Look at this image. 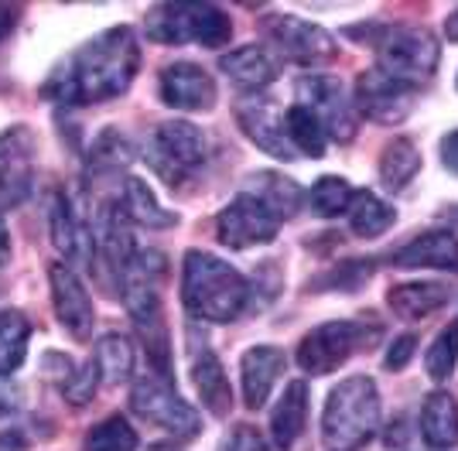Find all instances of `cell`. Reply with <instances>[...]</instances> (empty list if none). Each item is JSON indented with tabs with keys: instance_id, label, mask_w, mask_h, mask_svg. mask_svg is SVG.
I'll list each match as a JSON object with an SVG mask.
<instances>
[{
	"instance_id": "obj_1",
	"label": "cell",
	"mask_w": 458,
	"mask_h": 451,
	"mask_svg": "<svg viewBox=\"0 0 458 451\" xmlns=\"http://www.w3.org/2000/svg\"><path fill=\"white\" fill-rule=\"evenodd\" d=\"M140 69V41L134 28L120 24L106 28L86 45H79L65 62H58L52 75L41 82V99L62 106H96L120 99L134 86Z\"/></svg>"
},
{
	"instance_id": "obj_2",
	"label": "cell",
	"mask_w": 458,
	"mask_h": 451,
	"mask_svg": "<svg viewBox=\"0 0 458 451\" xmlns=\"http://www.w3.org/2000/svg\"><path fill=\"white\" fill-rule=\"evenodd\" d=\"M165 274H168L165 253L137 250L127 274H123L120 294H123V304H127L137 332H140V342H144V353L151 359L154 373L172 383V338H168V321H165V308H161Z\"/></svg>"
},
{
	"instance_id": "obj_3",
	"label": "cell",
	"mask_w": 458,
	"mask_h": 451,
	"mask_svg": "<svg viewBox=\"0 0 458 451\" xmlns=\"http://www.w3.org/2000/svg\"><path fill=\"white\" fill-rule=\"evenodd\" d=\"M182 304L191 319L226 325L250 304V281L209 250H189L182 260Z\"/></svg>"
},
{
	"instance_id": "obj_4",
	"label": "cell",
	"mask_w": 458,
	"mask_h": 451,
	"mask_svg": "<svg viewBox=\"0 0 458 451\" xmlns=\"http://www.w3.org/2000/svg\"><path fill=\"white\" fill-rule=\"evenodd\" d=\"M380 428V390L369 376H345L325 400L322 438L332 451H356Z\"/></svg>"
},
{
	"instance_id": "obj_5",
	"label": "cell",
	"mask_w": 458,
	"mask_h": 451,
	"mask_svg": "<svg viewBox=\"0 0 458 451\" xmlns=\"http://www.w3.org/2000/svg\"><path fill=\"white\" fill-rule=\"evenodd\" d=\"M144 31L154 45H202L223 48L233 38V21L216 4H154L144 18Z\"/></svg>"
},
{
	"instance_id": "obj_6",
	"label": "cell",
	"mask_w": 458,
	"mask_h": 451,
	"mask_svg": "<svg viewBox=\"0 0 458 451\" xmlns=\"http://www.w3.org/2000/svg\"><path fill=\"white\" fill-rule=\"evenodd\" d=\"M383 338V325L373 315L366 319H339L315 325L298 342V366L308 376H328L363 349H373Z\"/></svg>"
},
{
	"instance_id": "obj_7",
	"label": "cell",
	"mask_w": 458,
	"mask_h": 451,
	"mask_svg": "<svg viewBox=\"0 0 458 451\" xmlns=\"http://www.w3.org/2000/svg\"><path fill=\"white\" fill-rule=\"evenodd\" d=\"M144 157L154 168V174L168 188H178L189 182L195 171L209 157V140L191 120H165L157 123L144 144Z\"/></svg>"
},
{
	"instance_id": "obj_8",
	"label": "cell",
	"mask_w": 458,
	"mask_h": 451,
	"mask_svg": "<svg viewBox=\"0 0 458 451\" xmlns=\"http://www.w3.org/2000/svg\"><path fill=\"white\" fill-rule=\"evenodd\" d=\"M441 45L428 28H386L377 38V69L411 86L428 82L438 72Z\"/></svg>"
},
{
	"instance_id": "obj_9",
	"label": "cell",
	"mask_w": 458,
	"mask_h": 451,
	"mask_svg": "<svg viewBox=\"0 0 458 451\" xmlns=\"http://www.w3.org/2000/svg\"><path fill=\"white\" fill-rule=\"evenodd\" d=\"M264 35L267 41L294 65L301 69H318L339 58V41L322 24L298 18V14H267L264 18Z\"/></svg>"
},
{
	"instance_id": "obj_10",
	"label": "cell",
	"mask_w": 458,
	"mask_h": 451,
	"mask_svg": "<svg viewBox=\"0 0 458 451\" xmlns=\"http://www.w3.org/2000/svg\"><path fill=\"white\" fill-rule=\"evenodd\" d=\"M131 411L144 417L148 424H157L174 438H195L202 431V417L189 400H182L168 379L161 376H140L131 390Z\"/></svg>"
},
{
	"instance_id": "obj_11",
	"label": "cell",
	"mask_w": 458,
	"mask_h": 451,
	"mask_svg": "<svg viewBox=\"0 0 458 451\" xmlns=\"http://www.w3.org/2000/svg\"><path fill=\"white\" fill-rule=\"evenodd\" d=\"M294 93H298L301 106H308L318 116L325 137H332L339 144H349L356 137L360 113H356V103L345 96L343 79H335V75H301L294 82Z\"/></svg>"
},
{
	"instance_id": "obj_12",
	"label": "cell",
	"mask_w": 458,
	"mask_h": 451,
	"mask_svg": "<svg viewBox=\"0 0 458 451\" xmlns=\"http://www.w3.org/2000/svg\"><path fill=\"white\" fill-rule=\"evenodd\" d=\"M281 219L267 208L264 199H257L253 191H240L233 202L219 208L216 216V236L229 250H253V246H267L277 240Z\"/></svg>"
},
{
	"instance_id": "obj_13",
	"label": "cell",
	"mask_w": 458,
	"mask_h": 451,
	"mask_svg": "<svg viewBox=\"0 0 458 451\" xmlns=\"http://www.w3.org/2000/svg\"><path fill=\"white\" fill-rule=\"evenodd\" d=\"M137 243H134V229H131V216L120 199H106L99 202L93 216V257L99 260V267L110 274L114 284V294L123 284V274L134 260Z\"/></svg>"
},
{
	"instance_id": "obj_14",
	"label": "cell",
	"mask_w": 458,
	"mask_h": 451,
	"mask_svg": "<svg viewBox=\"0 0 458 451\" xmlns=\"http://www.w3.org/2000/svg\"><path fill=\"white\" fill-rule=\"evenodd\" d=\"M414 99H418V86L403 82V79H394L383 69H366L356 79V113H363L366 120L380 123V127H397L403 123L411 110H414Z\"/></svg>"
},
{
	"instance_id": "obj_15",
	"label": "cell",
	"mask_w": 458,
	"mask_h": 451,
	"mask_svg": "<svg viewBox=\"0 0 458 451\" xmlns=\"http://www.w3.org/2000/svg\"><path fill=\"white\" fill-rule=\"evenodd\" d=\"M35 157H38V140L31 127L14 123L0 133V208L21 206L31 195Z\"/></svg>"
},
{
	"instance_id": "obj_16",
	"label": "cell",
	"mask_w": 458,
	"mask_h": 451,
	"mask_svg": "<svg viewBox=\"0 0 458 451\" xmlns=\"http://www.w3.org/2000/svg\"><path fill=\"white\" fill-rule=\"evenodd\" d=\"M48 287H52V308H55L58 325L76 342H86L93 336L96 308L89 291L79 281V274L69 263H52L48 267Z\"/></svg>"
},
{
	"instance_id": "obj_17",
	"label": "cell",
	"mask_w": 458,
	"mask_h": 451,
	"mask_svg": "<svg viewBox=\"0 0 458 451\" xmlns=\"http://www.w3.org/2000/svg\"><path fill=\"white\" fill-rule=\"evenodd\" d=\"M157 96L165 106L182 113H209L219 99L216 79L195 62H172L157 75Z\"/></svg>"
},
{
	"instance_id": "obj_18",
	"label": "cell",
	"mask_w": 458,
	"mask_h": 451,
	"mask_svg": "<svg viewBox=\"0 0 458 451\" xmlns=\"http://www.w3.org/2000/svg\"><path fill=\"white\" fill-rule=\"evenodd\" d=\"M48 229H52V246L65 257V263L76 270L82 263L93 267V226L79 216L69 195L58 191L48 208Z\"/></svg>"
},
{
	"instance_id": "obj_19",
	"label": "cell",
	"mask_w": 458,
	"mask_h": 451,
	"mask_svg": "<svg viewBox=\"0 0 458 451\" xmlns=\"http://www.w3.org/2000/svg\"><path fill=\"white\" fill-rule=\"evenodd\" d=\"M236 123L270 157H277V161H294L298 157V150L291 148V140H287L284 133V116L267 99H247V103H240L236 106Z\"/></svg>"
},
{
	"instance_id": "obj_20",
	"label": "cell",
	"mask_w": 458,
	"mask_h": 451,
	"mask_svg": "<svg viewBox=\"0 0 458 451\" xmlns=\"http://www.w3.org/2000/svg\"><path fill=\"white\" fill-rule=\"evenodd\" d=\"M390 263L401 270H448L458 274V236L452 229H428L411 243L390 253Z\"/></svg>"
},
{
	"instance_id": "obj_21",
	"label": "cell",
	"mask_w": 458,
	"mask_h": 451,
	"mask_svg": "<svg viewBox=\"0 0 458 451\" xmlns=\"http://www.w3.org/2000/svg\"><path fill=\"white\" fill-rule=\"evenodd\" d=\"M287 356L277 345H253L240 359V383H243V404L250 411H260L270 400L274 383L281 379Z\"/></svg>"
},
{
	"instance_id": "obj_22",
	"label": "cell",
	"mask_w": 458,
	"mask_h": 451,
	"mask_svg": "<svg viewBox=\"0 0 458 451\" xmlns=\"http://www.w3.org/2000/svg\"><path fill=\"white\" fill-rule=\"evenodd\" d=\"M308 428V383L305 379H291L284 394L277 400V407L270 413V438L281 451H291Z\"/></svg>"
},
{
	"instance_id": "obj_23",
	"label": "cell",
	"mask_w": 458,
	"mask_h": 451,
	"mask_svg": "<svg viewBox=\"0 0 458 451\" xmlns=\"http://www.w3.org/2000/svg\"><path fill=\"white\" fill-rule=\"evenodd\" d=\"M452 301V291L438 281H411V284H394L386 291V308L403 321H420L428 315L441 311Z\"/></svg>"
},
{
	"instance_id": "obj_24",
	"label": "cell",
	"mask_w": 458,
	"mask_h": 451,
	"mask_svg": "<svg viewBox=\"0 0 458 451\" xmlns=\"http://www.w3.org/2000/svg\"><path fill=\"white\" fill-rule=\"evenodd\" d=\"M219 69H223L240 89H250V93L267 89L270 82L277 79V62H274L267 48H260V45H243V48H233L226 55H219Z\"/></svg>"
},
{
	"instance_id": "obj_25",
	"label": "cell",
	"mask_w": 458,
	"mask_h": 451,
	"mask_svg": "<svg viewBox=\"0 0 458 451\" xmlns=\"http://www.w3.org/2000/svg\"><path fill=\"white\" fill-rule=\"evenodd\" d=\"M420 438L438 451L458 445V400L448 390H435L420 404Z\"/></svg>"
},
{
	"instance_id": "obj_26",
	"label": "cell",
	"mask_w": 458,
	"mask_h": 451,
	"mask_svg": "<svg viewBox=\"0 0 458 451\" xmlns=\"http://www.w3.org/2000/svg\"><path fill=\"white\" fill-rule=\"evenodd\" d=\"M191 379H195V390L202 396V407L212 417H229V411H233V387H229L226 370H223V362L212 349H202L195 356Z\"/></svg>"
},
{
	"instance_id": "obj_27",
	"label": "cell",
	"mask_w": 458,
	"mask_h": 451,
	"mask_svg": "<svg viewBox=\"0 0 458 451\" xmlns=\"http://www.w3.org/2000/svg\"><path fill=\"white\" fill-rule=\"evenodd\" d=\"M134 154L137 150L127 133L116 131V127H106L93 140L89 154H86V171H89V178H116V174H123L131 168Z\"/></svg>"
},
{
	"instance_id": "obj_28",
	"label": "cell",
	"mask_w": 458,
	"mask_h": 451,
	"mask_svg": "<svg viewBox=\"0 0 458 451\" xmlns=\"http://www.w3.org/2000/svg\"><path fill=\"white\" fill-rule=\"evenodd\" d=\"M345 219H349V229L360 240H377V236H383L390 226L397 223V208L390 206V202H383L377 191L363 188V191L352 195Z\"/></svg>"
},
{
	"instance_id": "obj_29",
	"label": "cell",
	"mask_w": 458,
	"mask_h": 451,
	"mask_svg": "<svg viewBox=\"0 0 458 451\" xmlns=\"http://www.w3.org/2000/svg\"><path fill=\"white\" fill-rule=\"evenodd\" d=\"M420 150L411 137H394L380 154V182L386 191H403L418 178L420 171Z\"/></svg>"
},
{
	"instance_id": "obj_30",
	"label": "cell",
	"mask_w": 458,
	"mask_h": 451,
	"mask_svg": "<svg viewBox=\"0 0 458 451\" xmlns=\"http://www.w3.org/2000/svg\"><path fill=\"white\" fill-rule=\"evenodd\" d=\"M120 202L127 208L131 223H137V226H148V229H172V226L178 223V216H174L172 208H161L157 195H154L151 185H148L144 178H127Z\"/></svg>"
},
{
	"instance_id": "obj_31",
	"label": "cell",
	"mask_w": 458,
	"mask_h": 451,
	"mask_svg": "<svg viewBox=\"0 0 458 451\" xmlns=\"http://www.w3.org/2000/svg\"><path fill=\"white\" fill-rule=\"evenodd\" d=\"M250 182H253V188H247V191H253L257 199H264L267 208L281 223L291 219V216L301 208V188H298L294 178H284V174H277V171H257Z\"/></svg>"
},
{
	"instance_id": "obj_32",
	"label": "cell",
	"mask_w": 458,
	"mask_h": 451,
	"mask_svg": "<svg viewBox=\"0 0 458 451\" xmlns=\"http://www.w3.org/2000/svg\"><path fill=\"white\" fill-rule=\"evenodd\" d=\"M284 133H287V140H291V148L298 150V157H301V154H305V157H325L328 137H325V127L318 123V116L308 110V106H301V103L287 106Z\"/></svg>"
},
{
	"instance_id": "obj_33",
	"label": "cell",
	"mask_w": 458,
	"mask_h": 451,
	"mask_svg": "<svg viewBox=\"0 0 458 451\" xmlns=\"http://www.w3.org/2000/svg\"><path fill=\"white\" fill-rule=\"evenodd\" d=\"M96 366H99V376L110 383V387H120L134 376V345L131 338L120 336V332H110L96 342Z\"/></svg>"
},
{
	"instance_id": "obj_34",
	"label": "cell",
	"mask_w": 458,
	"mask_h": 451,
	"mask_svg": "<svg viewBox=\"0 0 458 451\" xmlns=\"http://www.w3.org/2000/svg\"><path fill=\"white\" fill-rule=\"evenodd\" d=\"M28 338H31V321L18 308L0 311V373L21 370V362L28 359Z\"/></svg>"
},
{
	"instance_id": "obj_35",
	"label": "cell",
	"mask_w": 458,
	"mask_h": 451,
	"mask_svg": "<svg viewBox=\"0 0 458 451\" xmlns=\"http://www.w3.org/2000/svg\"><path fill=\"white\" fill-rule=\"evenodd\" d=\"M356 188L345 182L343 174H322L315 185L308 188V208L318 216V219H339L349 212Z\"/></svg>"
},
{
	"instance_id": "obj_36",
	"label": "cell",
	"mask_w": 458,
	"mask_h": 451,
	"mask_svg": "<svg viewBox=\"0 0 458 451\" xmlns=\"http://www.w3.org/2000/svg\"><path fill=\"white\" fill-rule=\"evenodd\" d=\"M455 366H458V319L448 321L438 336H435V342L428 345V353H424V373L431 376L435 383H448L452 373H455Z\"/></svg>"
},
{
	"instance_id": "obj_37",
	"label": "cell",
	"mask_w": 458,
	"mask_h": 451,
	"mask_svg": "<svg viewBox=\"0 0 458 451\" xmlns=\"http://www.w3.org/2000/svg\"><path fill=\"white\" fill-rule=\"evenodd\" d=\"M137 445H140V438L120 413H110L86 434V451H137Z\"/></svg>"
},
{
	"instance_id": "obj_38",
	"label": "cell",
	"mask_w": 458,
	"mask_h": 451,
	"mask_svg": "<svg viewBox=\"0 0 458 451\" xmlns=\"http://www.w3.org/2000/svg\"><path fill=\"white\" fill-rule=\"evenodd\" d=\"M373 277V260H345L332 270H325L322 277L308 287H325V291H343V294H352L360 284H366Z\"/></svg>"
},
{
	"instance_id": "obj_39",
	"label": "cell",
	"mask_w": 458,
	"mask_h": 451,
	"mask_svg": "<svg viewBox=\"0 0 458 451\" xmlns=\"http://www.w3.org/2000/svg\"><path fill=\"white\" fill-rule=\"evenodd\" d=\"M99 379H103V376H99V366H96V359H89L82 370H76V373L69 376V383H62V396H65L69 404L82 407V404L93 400Z\"/></svg>"
},
{
	"instance_id": "obj_40",
	"label": "cell",
	"mask_w": 458,
	"mask_h": 451,
	"mask_svg": "<svg viewBox=\"0 0 458 451\" xmlns=\"http://www.w3.org/2000/svg\"><path fill=\"white\" fill-rule=\"evenodd\" d=\"M219 451H270L264 434L257 431L253 424H236L233 434H226V441L219 445Z\"/></svg>"
},
{
	"instance_id": "obj_41",
	"label": "cell",
	"mask_w": 458,
	"mask_h": 451,
	"mask_svg": "<svg viewBox=\"0 0 458 451\" xmlns=\"http://www.w3.org/2000/svg\"><path fill=\"white\" fill-rule=\"evenodd\" d=\"M414 353H418V336H397L390 342L386 356H383V366L390 373H401V370H407V362L414 359Z\"/></svg>"
},
{
	"instance_id": "obj_42",
	"label": "cell",
	"mask_w": 458,
	"mask_h": 451,
	"mask_svg": "<svg viewBox=\"0 0 458 451\" xmlns=\"http://www.w3.org/2000/svg\"><path fill=\"white\" fill-rule=\"evenodd\" d=\"M24 404V390L11 373H0V417H11L21 411Z\"/></svg>"
},
{
	"instance_id": "obj_43",
	"label": "cell",
	"mask_w": 458,
	"mask_h": 451,
	"mask_svg": "<svg viewBox=\"0 0 458 451\" xmlns=\"http://www.w3.org/2000/svg\"><path fill=\"white\" fill-rule=\"evenodd\" d=\"M441 165L452 171V174H458V131L441 137Z\"/></svg>"
},
{
	"instance_id": "obj_44",
	"label": "cell",
	"mask_w": 458,
	"mask_h": 451,
	"mask_svg": "<svg viewBox=\"0 0 458 451\" xmlns=\"http://www.w3.org/2000/svg\"><path fill=\"white\" fill-rule=\"evenodd\" d=\"M0 451H28V434L21 431V428L0 431Z\"/></svg>"
},
{
	"instance_id": "obj_45",
	"label": "cell",
	"mask_w": 458,
	"mask_h": 451,
	"mask_svg": "<svg viewBox=\"0 0 458 451\" xmlns=\"http://www.w3.org/2000/svg\"><path fill=\"white\" fill-rule=\"evenodd\" d=\"M14 21H18V7H7V4H0V38L7 35L11 28H14Z\"/></svg>"
},
{
	"instance_id": "obj_46",
	"label": "cell",
	"mask_w": 458,
	"mask_h": 451,
	"mask_svg": "<svg viewBox=\"0 0 458 451\" xmlns=\"http://www.w3.org/2000/svg\"><path fill=\"white\" fill-rule=\"evenodd\" d=\"M445 38H448L452 45H458V7L448 11V18H445Z\"/></svg>"
},
{
	"instance_id": "obj_47",
	"label": "cell",
	"mask_w": 458,
	"mask_h": 451,
	"mask_svg": "<svg viewBox=\"0 0 458 451\" xmlns=\"http://www.w3.org/2000/svg\"><path fill=\"white\" fill-rule=\"evenodd\" d=\"M7 250H11V236H7V226H4V219H0V260L7 257Z\"/></svg>"
},
{
	"instance_id": "obj_48",
	"label": "cell",
	"mask_w": 458,
	"mask_h": 451,
	"mask_svg": "<svg viewBox=\"0 0 458 451\" xmlns=\"http://www.w3.org/2000/svg\"><path fill=\"white\" fill-rule=\"evenodd\" d=\"M148 451H178V448H174V445H165V441H161V445H151Z\"/></svg>"
},
{
	"instance_id": "obj_49",
	"label": "cell",
	"mask_w": 458,
	"mask_h": 451,
	"mask_svg": "<svg viewBox=\"0 0 458 451\" xmlns=\"http://www.w3.org/2000/svg\"><path fill=\"white\" fill-rule=\"evenodd\" d=\"M455 86H458V82H455Z\"/></svg>"
}]
</instances>
